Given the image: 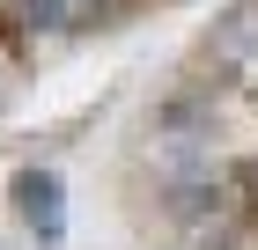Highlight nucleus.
Instances as JSON below:
<instances>
[{
	"mask_svg": "<svg viewBox=\"0 0 258 250\" xmlns=\"http://www.w3.org/2000/svg\"><path fill=\"white\" fill-rule=\"evenodd\" d=\"M15 199H22V221H30V228L44 235V243H52V235L67 228V213H59V177H44V170H30L15 184Z\"/></svg>",
	"mask_w": 258,
	"mask_h": 250,
	"instance_id": "obj_1",
	"label": "nucleus"
},
{
	"mask_svg": "<svg viewBox=\"0 0 258 250\" xmlns=\"http://www.w3.org/2000/svg\"><path fill=\"white\" fill-rule=\"evenodd\" d=\"M22 8H30V22H44V30H89L111 0H22Z\"/></svg>",
	"mask_w": 258,
	"mask_h": 250,
	"instance_id": "obj_2",
	"label": "nucleus"
}]
</instances>
